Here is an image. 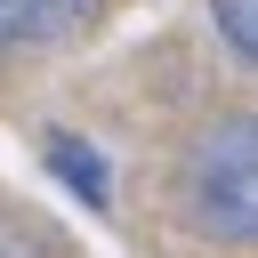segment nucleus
Returning a JSON list of instances; mask_svg holds the SVG:
<instances>
[{"label":"nucleus","instance_id":"obj_1","mask_svg":"<svg viewBox=\"0 0 258 258\" xmlns=\"http://www.w3.org/2000/svg\"><path fill=\"white\" fill-rule=\"evenodd\" d=\"M185 210L218 242H258V113H218L185 145Z\"/></svg>","mask_w":258,"mask_h":258},{"label":"nucleus","instance_id":"obj_2","mask_svg":"<svg viewBox=\"0 0 258 258\" xmlns=\"http://www.w3.org/2000/svg\"><path fill=\"white\" fill-rule=\"evenodd\" d=\"M113 0H0V56H32V48H73L105 24Z\"/></svg>","mask_w":258,"mask_h":258},{"label":"nucleus","instance_id":"obj_3","mask_svg":"<svg viewBox=\"0 0 258 258\" xmlns=\"http://www.w3.org/2000/svg\"><path fill=\"white\" fill-rule=\"evenodd\" d=\"M40 153L56 161V177H64L81 202H97V210L113 202V169H105V153H97L89 137H73V129H40Z\"/></svg>","mask_w":258,"mask_h":258},{"label":"nucleus","instance_id":"obj_4","mask_svg":"<svg viewBox=\"0 0 258 258\" xmlns=\"http://www.w3.org/2000/svg\"><path fill=\"white\" fill-rule=\"evenodd\" d=\"M210 16H218V32H226V48L258 64V0H210Z\"/></svg>","mask_w":258,"mask_h":258}]
</instances>
